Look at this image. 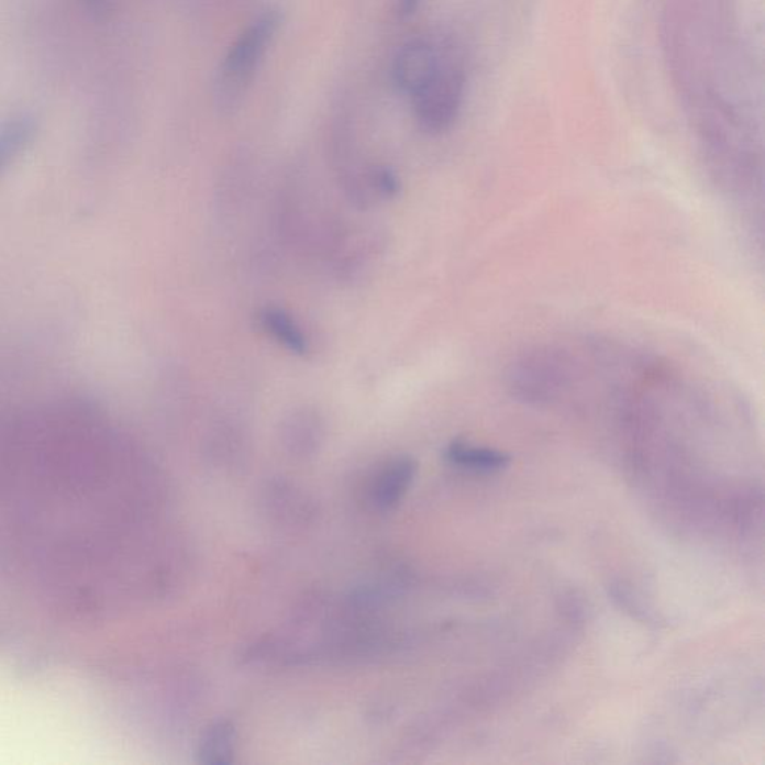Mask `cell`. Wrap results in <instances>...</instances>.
Wrapping results in <instances>:
<instances>
[{
  "instance_id": "cell-1",
  "label": "cell",
  "mask_w": 765,
  "mask_h": 765,
  "mask_svg": "<svg viewBox=\"0 0 765 765\" xmlns=\"http://www.w3.org/2000/svg\"><path fill=\"white\" fill-rule=\"evenodd\" d=\"M281 24V11L269 8L256 16L229 47L214 82L215 107L223 115L235 114L243 106Z\"/></svg>"
},
{
  "instance_id": "cell-2",
  "label": "cell",
  "mask_w": 765,
  "mask_h": 765,
  "mask_svg": "<svg viewBox=\"0 0 765 765\" xmlns=\"http://www.w3.org/2000/svg\"><path fill=\"white\" fill-rule=\"evenodd\" d=\"M464 90L463 66L455 60L444 59L432 80L411 96L420 127L430 133L448 131L459 118Z\"/></svg>"
},
{
  "instance_id": "cell-3",
  "label": "cell",
  "mask_w": 765,
  "mask_h": 765,
  "mask_svg": "<svg viewBox=\"0 0 765 765\" xmlns=\"http://www.w3.org/2000/svg\"><path fill=\"white\" fill-rule=\"evenodd\" d=\"M444 57L428 41L415 40L399 49L395 57L392 75L402 93L413 96L432 80Z\"/></svg>"
},
{
  "instance_id": "cell-4",
  "label": "cell",
  "mask_w": 765,
  "mask_h": 765,
  "mask_svg": "<svg viewBox=\"0 0 765 765\" xmlns=\"http://www.w3.org/2000/svg\"><path fill=\"white\" fill-rule=\"evenodd\" d=\"M561 364L547 353H537L519 362L510 376L511 390L525 399H543L558 390Z\"/></svg>"
},
{
  "instance_id": "cell-5",
  "label": "cell",
  "mask_w": 765,
  "mask_h": 765,
  "mask_svg": "<svg viewBox=\"0 0 765 765\" xmlns=\"http://www.w3.org/2000/svg\"><path fill=\"white\" fill-rule=\"evenodd\" d=\"M415 476V463L410 457L390 461L377 474L373 486V501L378 509H392L402 500Z\"/></svg>"
},
{
  "instance_id": "cell-6",
  "label": "cell",
  "mask_w": 765,
  "mask_h": 765,
  "mask_svg": "<svg viewBox=\"0 0 765 765\" xmlns=\"http://www.w3.org/2000/svg\"><path fill=\"white\" fill-rule=\"evenodd\" d=\"M259 324L285 351L299 357L309 355L310 340L287 311L278 307H265L259 313Z\"/></svg>"
},
{
  "instance_id": "cell-7",
  "label": "cell",
  "mask_w": 765,
  "mask_h": 765,
  "mask_svg": "<svg viewBox=\"0 0 765 765\" xmlns=\"http://www.w3.org/2000/svg\"><path fill=\"white\" fill-rule=\"evenodd\" d=\"M444 456L455 467L476 473H495L506 468L511 457L497 448L474 446L467 442H452Z\"/></svg>"
},
{
  "instance_id": "cell-8",
  "label": "cell",
  "mask_w": 765,
  "mask_h": 765,
  "mask_svg": "<svg viewBox=\"0 0 765 765\" xmlns=\"http://www.w3.org/2000/svg\"><path fill=\"white\" fill-rule=\"evenodd\" d=\"M235 729L229 722L211 725L199 743V761L202 764L226 765L234 761Z\"/></svg>"
},
{
  "instance_id": "cell-9",
  "label": "cell",
  "mask_w": 765,
  "mask_h": 765,
  "mask_svg": "<svg viewBox=\"0 0 765 765\" xmlns=\"http://www.w3.org/2000/svg\"><path fill=\"white\" fill-rule=\"evenodd\" d=\"M369 185L385 198L397 197L401 189L398 177L389 168H374L369 173Z\"/></svg>"
},
{
  "instance_id": "cell-10",
  "label": "cell",
  "mask_w": 765,
  "mask_h": 765,
  "mask_svg": "<svg viewBox=\"0 0 765 765\" xmlns=\"http://www.w3.org/2000/svg\"><path fill=\"white\" fill-rule=\"evenodd\" d=\"M419 0H402L401 2V14L410 15L413 14L415 8H418Z\"/></svg>"
}]
</instances>
